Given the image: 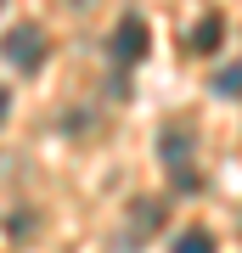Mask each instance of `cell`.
Returning a JSON list of instances; mask_svg holds the SVG:
<instances>
[{
	"mask_svg": "<svg viewBox=\"0 0 242 253\" xmlns=\"http://www.w3.org/2000/svg\"><path fill=\"white\" fill-rule=\"evenodd\" d=\"M0 51H6V62H11V68L34 73V68H40V56H45V34H40L34 23H17L6 40H0Z\"/></svg>",
	"mask_w": 242,
	"mask_h": 253,
	"instance_id": "1",
	"label": "cell"
},
{
	"mask_svg": "<svg viewBox=\"0 0 242 253\" xmlns=\"http://www.w3.org/2000/svg\"><path fill=\"white\" fill-rule=\"evenodd\" d=\"M113 56H118V62H141V56H146V23L141 17H124L113 28Z\"/></svg>",
	"mask_w": 242,
	"mask_h": 253,
	"instance_id": "2",
	"label": "cell"
},
{
	"mask_svg": "<svg viewBox=\"0 0 242 253\" xmlns=\"http://www.w3.org/2000/svg\"><path fill=\"white\" fill-rule=\"evenodd\" d=\"M220 40H225V17H203L197 28H192V51H203V56H214Z\"/></svg>",
	"mask_w": 242,
	"mask_h": 253,
	"instance_id": "3",
	"label": "cell"
},
{
	"mask_svg": "<svg viewBox=\"0 0 242 253\" xmlns=\"http://www.w3.org/2000/svg\"><path fill=\"white\" fill-rule=\"evenodd\" d=\"M214 90H220V96H242V62H225V68L214 73Z\"/></svg>",
	"mask_w": 242,
	"mask_h": 253,
	"instance_id": "4",
	"label": "cell"
},
{
	"mask_svg": "<svg viewBox=\"0 0 242 253\" xmlns=\"http://www.w3.org/2000/svg\"><path fill=\"white\" fill-rule=\"evenodd\" d=\"M175 253H214V236L208 231H186V236H175Z\"/></svg>",
	"mask_w": 242,
	"mask_h": 253,
	"instance_id": "5",
	"label": "cell"
},
{
	"mask_svg": "<svg viewBox=\"0 0 242 253\" xmlns=\"http://www.w3.org/2000/svg\"><path fill=\"white\" fill-rule=\"evenodd\" d=\"M163 163H186V135H163Z\"/></svg>",
	"mask_w": 242,
	"mask_h": 253,
	"instance_id": "6",
	"label": "cell"
},
{
	"mask_svg": "<svg viewBox=\"0 0 242 253\" xmlns=\"http://www.w3.org/2000/svg\"><path fill=\"white\" fill-rule=\"evenodd\" d=\"M0 118H6V90H0Z\"/></svg>",
	"mask_w": 242,
	"mask_h": 253,
	"instance_id": "7",
	"label": "cell"
}]
</instances>
